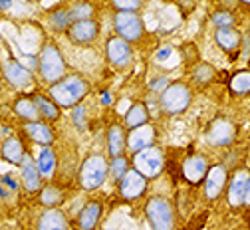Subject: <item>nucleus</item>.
I'll list each match as a JSON object with an SVG mask.
<instances>
[{
	"label": "nucleus",
	"mask_w": 250,
	"mask_h": 230,
	"mask_svg": "<svg viewBox=\"0 0 250 230\" xmlns=\"http://www.w3.org/2000/svg\"><path fill=\"white\" fill-rule=\"evenodd\" d=\"M145 123H149V109H147L145 104L137 102V104H133V105L127 109V113H125L123 125H125V129L131 131V129L141 127V125H145Z\"/></svg>",
	"instance_id": "nucleus-26"
},
{
	"label": "nucleus",
	"mask_w": 250,
	"mask_h": 230,
	"mask_svg": "<svg viewBox=\"0 0 250 230\" xmlns=\"http://www.w3.org/2000/svg\"><path fill=\"white\" fill-rule=\"evenodd\" d=\"M2 185L6 187V190H8V192H10V190H12V192H14V190H18V187H20V185H18V181H16L14 177H10V175L2 179Z\"/></svg>",
	"instance_id": "nucleus-38"
},
{
	"label": "nucleus",
	"mask_w": 250,
	"mask_h": 230,
	"mask_svg": "<svg viewBox=\"0 0 250 230\" xmlns=\"http://www.w3.org/2000/svg\"><path fill=\"white\" fill-rule=\"evenodd\" d=\"M34 161H36V167H38L42 179H52L54 177V173L58 169V157H56L52 147H42Z\"/></svg>",
	"instance_id": "nucleus-23"
},
{
	"label": "nucleus",
	"mask_w": 250,
	"mask_h": 230,
	"mask_svg": "<svg viewBox=\"0 0 250 230\" xmlns=\"http://www.w3.org/2000/svg\"><path fill=\"white\" fill-rule=\"evenodd\" d=\"M74 22L76 20H74V16L70 12V6L68 8H58V10L50 12V16H48V26L54 32H68Z\"/></svg>",
	"instance_id": "nucleus-29"
},
{
	"label": "nucleus",
	"mask_w": 250,
	"mask_h": 230,
	"mask_svg": "<svg viewBox=\"0 0 250 230\" xmlns=\"http://www.w3.org/2000/svg\"><path fill=\"white\" fill-rule=\"evenodd\" d=\"M203 187H205V196H207L208 201L221 199V194L229 187V171H227V165L218 163V165L208 167V173H207V177L203 181Z\"/></svg>",
	"instance_id": "nucleus-10"
},
{
	"label": "nucleus",
	"mask_w": 250,
	"mask_h": 230,
	"mask_svg": "<svg viewBox=\"0 0 250 230\" xmlns=\"http://www.w3.org/2000/svg\"><path fill=\"white\" fill-rule=\"evenodd\" d=\"M38 74L50 85L60 82L64 76H68V63L64 60V54H62V50L56 44L48 42L40 50V54H38Z\"/></svg>",
	"instance_id": "nucleus-3"
},
{
	"label": "nucleus",
	"mask_w": 250,
	"mask_h": 230,
	"mask_svg": "<svg viewBox=\"0 0 250 230\" xmlns=\"http://www.w3.org/2000/svg\"><path fill=\"white\" fill-rule=\"evenodd\" d=\"M171 54H173V48H169V46H163L161 50H157V60H167Z\"/></svg>",
	"instance_id": "nucleus-39"
},
{
	"label": "nucleus",
	"mask_w": 250,
	"mask_h": 230,
	"mask_svg": "<svg viewBox=\"0 0 250 230\" xmlns=\"http://www.w3.org/2000/svg\"><path fill=\"white\" fill-rule=\"evenodd\" d=\"M36 230H70V220L60 209H46L36 222Z\"/></svg>",
	"instance_id": "nucleus-21"
},
{
	"label": "nucleus",
	"mask_w": 250,
	"mask_h": 230,
	"mask_svg": "<svg viewBox=\"0 0 250 230\" xmlns=\"http://www.w3.org/2000/svg\"><path fill=\"white\" fill-rule=\"evenodd\" d=\"M155 141H157V129H155L151 123H145L141 127H135L127 133V151L131 155L155 147Z\"/></svg>",
	"instance_id": "nucleus-14"
},
{
	"label": "nucleus",
	"mask_w": 250,
	"mask_h": 230,
	"mask_svg": "<svg viewBox=\"0 0 250 230\" xmlns=\"http://www.w3.org/2000/svg\"><path fill=\"white\" fill-rule=\"evenodd\" d=\"M24 133L28 135V139H32L34 143L42 145V147H50L56 139L54 135V129L50 127L48 121H30V123H24Z\"/></svg>",
	"instance_id": "nucleus-19"
},
{
	"label": "nucleus",
	"mask_w": 250,
	"mask_h": 230,
	"mask_svg": "<svg viewBox=\"0 0 250 230\" xmlns=\"http://www.w3.org/2000/svg\"><path fill=\"white\" fill-rule=\"evenodd\" d=\"M105 56L113 68L123 70V68H127V65H131V62H133V48L127 40H123L115 34L105 42Z\"/></svg>",
	"instance_id": "nucleus-9"
},
{
	"label": "nucleus",
	"mask_w": 250,
	"mask_h": 230,
	"mask_svg": "<svg viewBox=\"0 0 250 230\" xmlns=\"http://www.w3.org/2000/svg\"><path fill=\"white\" fill-rule=\"evenodd\" d=\"M0 155H2L8 163H12V165H20L22 159L26 157V149L22 145V141L18 137H8L4 143H2V149H0Z\"/></svg>",
	"instance_id": "nucleus-27"
},
{
	"label": "nucleus",
	"mask_w": 250,
	"mask_h": 230,
	"mask_svg": "<svg viewBox=\"0 0 250 230\" xmlns=\"http://www.w3.org/2000/svg\"><path fill=\"white\" fill-rule=\"evenodd\" d=\"M104 230H117V228H104Z\"/></svg>",
	"instance_id": "nucleus-44"
},
{
	"label": "nucleus",
	"mask_w": 250,
	"mask_h": 230,
	"mask_svg": "<svg viewBox=\"0 0 250 230\" xmlns=\"http://www.w3.org/2000/svg\"><path fill=\"white\" fill-rule=\"evenodd\" d=\"M0 230H10V228H0Z\"/></svg>",
	"instance_id": "nucleus-45"
},
{
	"label": "nucleus",
	"mask_w": 250,
	"mask_h": 230,
	"mask_svg": "<svg viewBox=\"0 0 250 230\" xmlns=\"http://www.w3.org/2000/svg\"><path fill=\"white\" fill-rule=\"evenodd\" d=\"M72 123L76 125L78 131H85L87 129V107L83 104L76 105L72 109Z\"/></svg>",
	"instance_id": "nucleus-35"
},
{
	"label": "nucleus",
	"mask_w": 250,
	"mask_h": 230,
	"mask_svg": "<svg viewBox=\"0 0 250 230\" xmlns=\"http://www.w3.org/2000/svg\"><path fill=\"white\" fill-rule=\"evenodd\" d=\"M214 42L216 46L221 48L223 52L230 54V52H236L242 44V34L234 28H221L214 32Z\"/></svg>",
	"instance_id": "nucleus-22"
},
{
	"label": "nucleus",
	"mask_w": 250,
	"mask_h": 230,
	"mask_svg": "<svg viewBox=\"0 0 250 230\" xmlns=\"http://www.w3.org/2000/svg\"><path fill=\"white\" fill-rule=\"evenodd\" d=\"M109 177V161L104 153H91L87 155L78 171V183L83 190H96L100 188Z\"/></svg>",
	"instance_id": "nucleus-2"
},
{
	"label": "nucleus",
	"mask_w": 250,
	"mask_h": 230,
	"mask_svg": "<svg viewBox=\"0 0 250 230\" xmlns=\"http://www.w3.org/2000/svg\"><path fill=\"white\" fill-rule=\"evenodd\" d=\"M66 34H68L70 42L76 44V46H91L100 36V24H98L96 18L80 20V22H74L70 26V30L66 32Z\"/></svg>",
	"instance_id": "nucleus-11"
},
{
	"label": "nucleus",
	"mask_w": 250,
	"mask_h": 230,
	"mask_svg": "<svg viewBox=\"0 0 250 230\" xmlns=\"http://www.w3.org/2000/svg\"><path fill=\"white\" fill-rule=\"evenodd\" d=\"M183 179L191 185H201L208 173V161L203 155H189L181 165Z\"/></svg>",
	"instance_id": "nucleus-15"
},
{
	"label": "nucleus",
	"mask_w": 250,
	"mask_h": 230,
	"mask_svg": "<svg viewBox=\"0 0 250 230\" xmlns=\"http://www.w3.org/2000/svg\"><path fill=\"white\" fill-rule=\"evenodd\" d=\"M229 87H230V91H232L234 95H250V72H248V70L236 72V74L230 78Z\"/></svg>",
	"instance_id": "nucleus-31"
},
{
	"label": "nucleus",
	"mask_w": 250,
	"mask_h": 230,
	"mask_svg": "<svg viewBox=\"0 0 250 230\" xmlns=\"http://www.w3.org/2000/svg\"><path fill=\"white\" fill-rule=\"evenodd\" d=\"M193 104V91L183 82L169 84L159 93V109L167 115H181Z\"/></svg>",
	"instance_id": "nucleus-4"
},
{
	"label": "nucleus",
	"mask_w": 250,
	"mask_h": 230,
	"mask_svg": "<svg viewBox=\"0 0 250 230\" xmlns=\"http://www.w3.org/2000/svg\"><path fill=\"white\" fill-rule=\"evenodd\" d=\"M129 169H131V165H129V159L125 157V155L113 157V159L109 161V175H111V179H113L115 183H119V181L125 177V173H127Z\"/></svg>",
	"instance_id": "nucleus-32"
},
{
	"label": "nucleus",
	"mask_w": 250,
	"mask_h": 230,
	"mask_svg": "<svg viewBox=\"0 0 250 230\" xmlns=\"http://www.w3.org/2000/svg\"><path fill=\"white\" fill-rule=\"evenodd\" d=\"M34 102H36V107H38V113H40V119L42 121H48V123H54L60 119V107L58 104L52 100L50 95L46 93H36L32 95Z\"/></svg>",
	"instance_id": "nucleus-25"
},
{
	"label": "nucleus",
	"mask_w": 250,
	"mask_h": 230,
	"mask_svg": "<svg viewBox=\"0 0 250 230\" xmlns=\"http://www.w3.org/2000/svg\"><path fill=\"white\" fill-rule=\"evenodd\" d=\"M115 12H137L143 4V0H111Z\"/></svg>",
	"instance_id": "nucleus-36"
},
{
	"label": "nucleus",
	"mask_w": 250,
	"mask_h": 230,
	"mask_svg": "<svg viewBox=\"0 0 250 230\" xmlns=\"http://www.w3.org/2000/svg\"><path fill=\"white\" fill-rule=\"evenodd\" d=\"M66 201V194L58 185L50 183L46 187L40 188V205L46 207V209H58L62 203Z\"/></svg>",
	"instance_id": "nucleus-28"
},
{
	"label": "nucleus",
	"mask_w": 250,
	"mask_h": 230,
	"mask_svg": "<svg viewBox=\"0 0 250 230\" xmlns=\"http://www.w3.org/2000/svg\"><path fill=\"white\" fill-rule=\"evenodd\" d=\"M12 109H14V113H16L24 123L38 121V119H40L36 102H34V97H30V95H20V97H16Z\"/></svg>",
	"instance_id": "nucleus-24"
},
{
	"label": "nucleus",
	"mask_w": 250,
	"mask_h": 230,
	"mask_svg": "<svg viewBox=\"0 0 250 230\" xmlns=\"http://www.w3.org/2000/svg\"><path fill=\"white\" fill-rule=\"evenodd\" d=\"M210 22L214 24L216 30H221V28H234V14L230 10H216L210 16Z\"/></svg>",
	"instance_id": "nucleus-34"
},
{
	"label": "nucleus",
	"mask_w": 250,
	"mask_h": 230,
	"mask_svg": "<svg viewBox=\"0 0 250 230\" xmlns=\"http://www.w3.org/2000/svg\"><path fill=\"white\" fill-rule=\"evenodd\" d=\"M117 188H119V194L121 199L125 201H135V199H141L147 190V179L137 173L135 169H129L125 173V177L117 183Z\"/></svg>",
	"instance_id": "nucleus-13"
},
{
	"label": "nucleus",
	"mask_w": 250,
	"mask_h": 230,
	"mask_svg": "<svg viewBox=\"0 0 250 230\" xmlns=\"http://www.w3.org/2000/svg\"><path fill=\"white\" fill-rule=\"evenodd\" d=\"M167 85H169V80H167L165 76H159V78H155V80L149 82V89H151V91H157V93H161Z\"/></svg>",
	"instance_id": "nucleus-37"
},
{
	"label": "nucleus",
	"mask_w": 250,
	"mask_h": 230,
	"mask_svg": "<svg viewBox=\"0 0 250 230\" xmlns=\"http://www.w3.org/2000/svg\"><path fill=\"white\" fill-rule=\"evenodd\" d=\"M145 216L151 230H175V209L165 196H151L145 203Z\"/></svg>",
	"instance_id": "nucleus-5"
},
{
	"label": "nucleus",
	"mask_w": 250,
	"mask_h": 230,
	"mask_svg": "<svg viewBox=\"0 0 250 230\" xmlns=\"http://www.w3.org/2000/svg\"><path fill=\"white\" fill-rule=\"evenodd\" d=\"M236 139V125L227 117H216L207 129V141L212 147H229Z\"/></svg>",
	"instance_id": "nucleus-8"
},
{
	"label": "nucleus",
	"mask_w": 250,
	"mask_h": 230,
	"mask_svg": "<svg viewBox=\"0 0 250 230\" xmlns=\"http://www.w3.org/2000/svg\"><path fill=\"white\" fill-rule=\"evenodd\" d=\"M244 207H250V179H248L246 190H244Z\"/></svg>",
	"instance_id": "nucleus-40"
},
{
	"label": "nucleus",
	"mask_w": 250,
	"mask_h": 230,
	"mask_svg": "<svg viewBox=\"0 0 250 230\" xmlns=\"http://www.w3.org/2000/svg\"><path fill=\"white\" fill-rule=\"evenodd\" d=\"M127 151V129L121 123H111L107 129V153L109 157H119Z\"/></svg>",
	"instance_id": "nucleus-20"
},
{
	"label": "nucleus",
	"mask_w": 250,
	"mask_h": 230,
	"mask_svg": "<svg viewBox=\"0 0 250 230\" xmlns=\"http://www.w3.org/2000/svg\"><path fill=\"white\" fill-rule=\"evenodd\" d=\"M102 102H104V104H105V105H107V104H109V95H107V93H104V95H102Z\"/></svg>",
	"instance_id": "nucleus-41"
},
{
	"label": "nucleus",
	"mask_w": 250,
	"mask_h": 230,
	"mask_svg": "<svg viewBox=\"0 0 250 230\" xmlns=\"http://www.w3.org/2000/svg\"><path fill=\"white\" fill-rule=\"evenodd\" d=\"M113 28L117 32V36L127 40L129 44L141 40L145 34V24L137 12H115Z\"/></svg>",
	"instance_id": "nucleus-7"
},
{
	"label": "nucleus",
	"mask_w": 250,
	"mask_h": 230,
	"mask_svg": "<svg viewBox=\"0 0 250 230\" xmlns=\"http://www.w3.org/2000/svg\"><path fill=\"white\" fill-rule=\"evenodd\" d=\"M0 91H2V78H0Z\"/></svg>",
	"instance_id": "nucleus-43"
},
{
	"label": "nucleus",
	"mask_w": 250,
	"mask_h": 230,
	"mask_svg": "<svg viewBox=\"0 0 250 230\" xmlns=\"http://www.w3.org/2000/svg\"><path fill=\"white\" fill-rule=\"evenodd\" d=\"M20 177H22V187L28 190V192H40L42 188V175L36 167V161L26 153V157L22 159L20 163Z\"/></svg>",
	"instance_id": "nucleus-16"
},
{
	"label": "nucleus",
	"mask_w": 250,
	"mask_h": 230,
	"mask_svg": "<svg viewBox=\"0 0 250 230\" xmlns=\"http://www.w3.org/2000/svg\"><path fill=\"white\" fill-rule=\"evenodd\" d=\"M2 76L4 80L16 87V89H30L34 85V74L30 72L26 65H22L16 60H8L4 62V68H2Z\"/></svg>",
	"instance_id": "nucleus-12"
},
{
	"label": "nucleus",
	"mask_w": 250,
	"mask_h": 230,
	"mask_svg": "<svg viewBox=\"0 0 250 230\" xmlns=\"http://www.w3.org/2000/svg\"><path fill=\"white\" fill-rule=\"evenodd\" d=\"M102 214H104V205L100 201H89L82 207V210L78 212V228L80 230H96L100 220H102Z\"/></svg>",
	"instance_id": "nucleus-18"
},
{
	"label": "nucleus",
	"mask_w": 250,
	"mask_h": 230,
	"mask_svg": "<svg viewBox=\"0 0 250 230\" xmlns=\"http://www.w3.org/2000/svg\"><path fill=\"white\" fill-rule=\"evenodd\" d=\"M248 179H250V173L246 169L236 171L234 177L230 179L229 188H227V201H229L230 207H234V209L244 207V190H246Z\"/></svg>",
	"instance_id": "nucleus-17"
},
{
	"label": "nucleus",
	"mask_w": 250,
	"mask_h": 230,
	"mask_svg": "<svg viewBox=\"0 0 250 230\" xmlns=\"http://www.w3.org/2000/svg\"><path fill=\"white\" fill-rule=\"evenodd\" d=\"M70 12H72V16H74L76 22H80V20H91L93 16H96V8H93L89 2H85V0L72 4L70 6Z\"/></svg>",
	"instance_id": "nucleus-33"
},
{
	"label": "nucleus",
	"mask_w": 250,
	"mask_h": 230,
	"mask_svg": "<svg viewBox=\"0 0 250 230\" xmlns=\"http://www.w3.org/2000/svg\"><path fill=\"white\" fill-rule=\"evenodd\" d=\"M214 76H216V70L207 62H199L193 68V72H191V78H193V82L197 85H208L214 80Z\"/></svg>",
	"instance_id": "nucleus-30"
},
{
	"label": "nucleus",
	"mask_w": 250,
	"mask_h": 230,
	"mask_svg": "<svg viewBox=\"0 0 250 230\" xmlns=\"http://www.w3.org/2000/svg\"><path fill=\"white\" fill-rule=\"evenodd\" d=\"M240 2H242V4H250V0H240Z\"/></svg>",
	"instance_id": "nucleus-42"
},
{
	"label": "nucleus",
	"mask_w": 250,
	"mask_h": 230,
	"mask_svg": "<svg viewBox=\"0 0 250 230\" xmlns=\"http://www.w3.org/2000/svg\"><path fill=\"white\" fill-rule=\"evenodd\" d=\"M133 169L137 173H141L147 181L159 177L165 169V157H163L161 149L149 147V149H143V151L135 153L133 155Z\"/></svg>",
	"instance_id": "nucleus-6"
},
{
	"label": "nucleus",
	"mask_w": 250,
	"mask_h": 230,
	"mask_svg": "<svg viewBox=\"0 0 250 230\" xmlns=\"http://www.w3.org/2000/svg\"><path fill=\"white\" fill-rule=\"evenodd\" d=\"M89 93V82L80 74H68L60 82L52 84L48 95L58 104L60 109H74Z\"/></svg>",
	"instance_id": "nucleus-1"
}]
</instances>
